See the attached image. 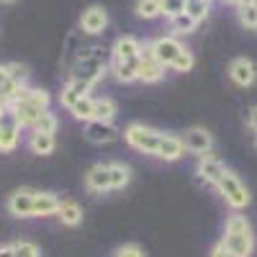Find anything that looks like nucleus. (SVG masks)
Masks as SVG:
<instances>
[{"label":"nucleus","instance_id":"obj_17","mask_svg":"<svg viewBox=\"0 0 257 257\" xmlns=\"http://www.w3.org/2000/svg\"><path fill=\"white\" fill-rule=\"evenodd\" d=\"M93 90L88 88V85H82L80 80H75V77H70L67 82L62 85V90H59V105L62 108H72V105L80 100V98H85V95H90Z\"/></svg>","mask_w":257,"mask_h":257},{"label":"nucleus","instance_id":"obj_38","mask_svg":"<svg viewBox=\"0 0 257 257\" xmlns=\"http://www.w3.org/2000/svg\"><path fill=\"white\" fill-rule=\"evenodd\" d=\"M8 75H6V64H0V82H3Z\"/></svg>","mask_w":257,"mask_h":257},{"label":"nucleus","instance_id":"obj_16","mask_svg":"<svg viewBox=\"0 0 257 257\" xmlns=\"http://www.w3.org/2000/svg\"><path fill=\"white\" fill-rule=\"evenodd\" d=\"M26 147L36 157H49L57 149V137L54 134H41V132H36V128H31L29 137H26Z\"/></svg>","mask_w":257,"mask_h":257},{"label":"nucleus","instance_id":"obj_12","mask_svg":"<svg viewBox=\"0 0 257 257\" xmlns=\"http://www.w3.org/2000/svg\"><path fill=\"white\" fill-rule=\"evenodd\" d=\"M229 80L239 88H252L257 82V64L249 57H237L229 62Z\"/></svg>","mask_w":257,"mask_h":257},{"label":"nucleus","instance_id":"obj_6","mask_svg":"<svg viewBox=\"0 0 257 257\" xmlns=\"http://www.w3.org/2000/svg\"><path fill=\"white\" fill-rule=\"evenodd\" d=\"M183 139V147H185V152L190 155H196V157H203V155H213V134L208 132L206 126H190L185 128V132L180 134Z\"/></svg>","mask_w":257,"mask_h":257},{"label":"nucleus","instance_id":"obj_22","mask_svg":"<svg viewBox=\"0 0 257 257\" xmlns=\"http://www.w3.org/2000/svg\"><path fill=\"white\" fill-rule=\"evenodd\" d=\"M118 105L113 98H95L93 105V121H116Z\"/></svg>","mask_w":257,"mask_h":257},{"label":"nucleus","instance_id":"obj_18","mask_svg":"<svg viewBox=\"0 0 257 257\" xmlns=\"http://www.w3.org/2000/svg\"><path fill=\"white\" fill-rule=\"evenodd\" d=\"M62 198L52 190H36V203H34V219H49L57 216Z\"/></svg>","mask_w":257,"mask_h":257},{"label":"nucleus","instance_id":"obj_14","mask_svg":"<svg viewBox=\"0 0 257 257\" xmlns=\"http://www.w3.org/2000/svg\"><path fill=\"white\" fill-rule=\"evenodd\" d=\"M224 170H226V165H224L216 155H203V157H198V162H196V175H198V180L206 183L208 188H213V185L219 183V178L224 175Z\"/></svg>","mask_w":257,"mask_h":257},{"label":"nucleus","instance_id":"obj_11","mask_svg":"<svg viewBox=\"0 0 257 257\" xmlns=\"http://www.w3.org/2000/svg\"><path fill=\"white\" fill-rule=\"evenodd\" d=\"M149 44H152V52H155L157 62L162 64V67H167V70H170V64L178 59V54L185 49L183 41L178 36H170V34L167 36H157L155 41H149Z\"/></svg>","mask_w":257,"mask_h":257},{"label":"nucleus","instance_id":"obj_24","mask_svg":"<svg viewBox=\"0 0 257 257\" xmlns=\"http://www.w3.org/2000/svg\"><path fill=\"white\" fill-rule=\"evenodd\" d=\"M93 105H95V98H93V95H85V98H80L72 108H70V116H72L75 121L88 123V121H93Z\"/></svg>","mask_w":257,"mask_h":257},{"label":"nucleus","instance_id":"obj_8","mask_svg":"<svg viewBox=\"0 0 257 257\" xmlns=\"http://www.w3.org/2000/svg\"><path fill=\"white\" fill-rule=\"evenodd\" d=\"M165 70L167 67H162V64L157 62V57L152 52V44H149V41L142 44V52H139V82L155 85L165 77Z\"/></svg>","mask_w":257,"mask_h":257},{"label":"nucleus","instance_id":"obj_4","mask_svg":"<svg viewBox=\"0 0 257 257\" xmlns=\"http://www.w3.org/2000/svg\"><path fill=\"white\" fill-rule=\"evenodd\" d=\"M123 142L134 149V152L149 155V157H157L160 149L165 144L167 132H160L155 126H147V123H128L123 132H121Z\"/></svg>","mask_w":257,"mask_h":257},{"label":"nucleus","instance_id":"obj_35","mask_svg":"<svg viewBox=\"0 0 257 257\" xmlns=\"http://www.w3.org/2000/svg\"><path fill=\"white\" fill-rule=\"evenodd\" d=\"M247 126H249V132L257 137V105H252V108L247 111Z\"/></svg>","mask_w":257,"mask_h":257},{"label":"nucleus","instance_id":"obj_23","mask_svg":"<svg viewBox=\"0 0 257 257\" xmlns=\"http://www.w3.org/2000/svg\"><path fill=\"white\" fill-rule=\"evenodd\" d=\"M167 24H170V31H173L170 36H188V34H193V31L198 29V24H196V21H193L188 13H180V16H175V18H170Z\"/></svg>","mask_w":257,"mask_h":257},{"label":"nucleus","instance_id":"obj_30","mask_svg":"<svg viewBox=\"0 0 257 257\" xmlns=\"http://www.w3.org/2000/svg\"><path fill=\"white\" fill-rule=\"evenodd\" d=\"M160 13L165 21L185 13V0H160Z\"/></svg>","mask_w":257,"mask_h":257},{"label":"nucleus","instance_id":"obj_33","mask_svg":"<svg viewBox=\"0 0 257 257\" xmlns=\"http://www.w3.org/2000/svg\"><path fill=\"white\" fill-rule=\"evenodd\" d=\"M113 257H144V249L139 244H134V242H128V244H121L113 252Z\"/></svg>","mask_w":257,"mask_h":257},{"label":"nucleus","instance_id":"obj_40","mask_svg":"<svg viewBox=\"0 0 257 257\" xmlns=\"http://www.w3.org/2000/svg\"><path fill=\"white\" fill-rule=\"evenodd\" d=\"M0 3H16V0H0Z\"/></svg>","mask_w":257,"mask_h":257},{"label":"nucleus","instance_id":"obj_39","mask_svg":"<svg viewBox=\"0 0 257 257\" xmlns=\"http://www.w3.org/2000/svg\"><path fill=\"white\" fill-rule=\"evenodd\" d=\"M8 111V105H0V121H3V113Z\"/></svg>","mask_w":257,"mask_h":257},{"label":"nucleus","instance_id":"obj_2","mask_svg":"<svg viewBox=\"0 0 257 257\" xmlns=\"http://www.w3.org/2000/svg\"><path fill=\"white\" fill-rule=\"evenodd\" d=\"M221 244L229 252H234L237 257H252V252H254V229H252L249 219L242 211H231V216H226Z\"/></svg>","mask_w":257,"mask_h":257},{"label":"nucleus","instance_id":"obj_28","mask_svg":"<svg viewBox=\"0 0 257 257\" xmlns=\"http://www.w3.org/2000/svg\"><path fill=\"white\" fill-rule=\"evenodd\" d=\"M6 75H8V80H13L16 85H29V67H26V64H21V62L6 64Z\"/></svg>","mask_w":257,"mask_h":257},{"label":"nucleus","instance_id":"obj_32","mask_svg":"<svg viewBox=\"0 0 257 257\" xmlns=\"http://www.w3.org/2000/svg\"><path fill=\"white\" fill-rule=\"evenodd\" d=\"M13 247H16V257H41L39 244H34L29 239H18V242H13Z\"/></svg>","mask_w":257,"mask_h":257},{"label":"nucleus","instance_id":"obj_25","mask_svg":"<svg viewBox=\"0 0 257 257\" xmlns=\"http://www.w3.org/2000/svg\"><path fill=\"white\" fill-rule=\"evenodd\" d=\"M185 13L196 21V24H203L211 13V0H188L185 3Z\"/></svg>","mask_w":257,"mask_h":257},{"label":"nucleus","instance_id":"obj_15","mask_svg":"<svg viewBox=\"0 0 257 257\" xmlns=\"http://www.w3.org/2000/svg\"><path fill=\"white\" fill-rule=\"evenodd\" d=\"M108 72H113V77L123 85L128 82H139V57L137 59H108Z\"/></svg>","mask_w":257,"mask_h":257},{"label":"nucleus","instance_id":"obj_36","mask_svg":"<svg viewBox=\"0 0 257 257\" xmlns=\"http://www.w3.org/2000/svg\"><path fill=\"white\" fill-rule=\"evenodd\" d=\"M0 257H16L13 242H3V244H0Z\"/></svg>","mask_w":257,"mask_h":257},{"label":"nucleus","instance_id":"obj_13","mask_svg":"<svg viewBox=\"0 0 257 257\" xmlns=\"http://www.w3.org/2000/svg\"><path fill=\"white\" fill-rule=\"evenodd\" d=\"M80 29L88 36H100L105 29H108V11L103 6H88L80 16Z\"/></svg>","mask_w":257,"mask_h":257},{"label":"nucleus","instance_id":"obj_10","mask_svg":"<svg viewBox=\"0 0 257 257\" xmlns=\"http://www.w3.org/2000/svg\"><path fill=\"white\" fill-rule=\"evenodd\" d=\"M21 132H24V128H21V123L16 121L13 111L8 108L3 113V121H0V155L16 152L18 144H21Z\"/></svg>","mask_w":257,"mask_h":257},{"label":"nucleus","instance_id":"obj_21","mask_svg":"<svg viewBox=\"0 0 257 257\" xmlns=\"http://www.w3.org/2000/svg\"><path fill=\"white\" fill-rule=\"evenodd\" d=\"M183 157H185L183 139H180L178 134H167V137H165V144H162V149H160V155H157V160H162V162H178V160H183Z\"/></svg>","mask_w":257,"mask_h":257},{"label":"nucleus","instance_id":"obj_7","mask_svg":"<svg viewBox=\"0 0 257 257\" xmlns=\"http://www.w3.org/2000/svg\"><path fill=\"white\" fill-rule=\"evenodd\" d=\"M34 203H36V188H18L8 193L6 211L16 219H34Z\"/></svg>","mask_w":257,"mask_h":257},{"label":"nucleus","instance_id":"obj_37","mask_svg":"<svg viewBox=\"0 0 257 257\" xmlns=\"http://www.w3.org/2000/svg\"><path fill=\"white\" fill-rule=\"evenodd\" d=\"M252 3H257V0H234V6H252Z\"/></svg>","mask_w":257,"mask_h":257},{"label":"nucleus","instance_id":"obj_34","mask_svg":"<svg viewBox=\"0 0 257 257\" xmlns=\"http://www.w3.org/2000/svg\"><path fill=\"white\" fill-rule=\"evenodd\" d=\"M208 257H237V254H234V252H229L221 242H216V244H213L211 247V252H208Z\"/></svg>","mask_w":257,"mask_h":257},{"label":"nucleus","instance_id":"obj_20","mask_svg":"<svg viewBox=\"0 0 257 257\" xmlns=\"http://www.w3.org/2000/svg\"><path fill=\"white\" fill-rule=\"evenodd\" d=\"M82 216H85V211L77 201H62L59 208H57V219L62 226H80L82 224Z\"/></svg>","mask_w":257,"mask_h":257},{"label":"nucleus","instance_id":"obj_5","mask_svg":"<svg viewBox=\"0 0 257 257\" xmlns=\"http://www.w3.org/2000/svg\"><path fill=\"white\" fill-rule=\"evenodd\" d=\"M213 190L221 196V201L231 208V211H244L252 203V193L249 188L242 183V178L234 173V170H224V175L219 178V183L213 185Z\"/></svg>","mask_w":257,"mask_h":257},{"label":"nucleus","instance_id":"obj_19","mask_svg":"<svg viewBox=\"0 0 257 257\" xmlns=\"http://www.w3.org/2000/svg\"><path fill=\"white\" fill-rule=\"evenodd\" d=\"M139 52H142V41L132 34L118 36L111 47V57H116V59H137Z\"/></svg>","mask_w":257,"mask_h":257},{"label":"nucleus","instance_id":"obj_9","mask_svg":"<svg viewBox=\"0 0 257 257\" xmlns=\"http://www.w3.org/2000/svg\"><path fill=\"white\" fill-rule=\"evenodd\" d=\"M85 139H88L90 144H113L121 139V128L113 123V121H88L82 128Z\"/></svg>","mask_w":257,"mask_h":257},{"label":"nucleus","instance_id":"obj_3","mask_svg":"<svg viewBox=\"0 0 257 257\" xmlns=\"http://www.w3.org/2000/svg\"><path fill=\"white\" fill-rule=\"evenodd\" d=\"M105 72H108V57H105V49L103 47H88V49H82V54L72 64L70 77L80 80L82 85H88V88L93 90L103 80Z\"/></svg>","mask_w":257,"mask_h":257},{"label":"nucleus","instance_id":"obj_29","mask_svg":"<svg viewBox=\"0 0 257 257\" xmlns=\"http://www.w3.org/2000/svg\"><path fill=\"white\" fill-rule=\"evenodd\" d=\"M193 67H196V54H193L190 49H183L178 54V59L170 64V70H173V72H190Z\"/></svg>","mask_w":257,"mask_h":257},{"label":"nucleus","instance_id":"obj_31","mask_svg":"<svg viewBox=\"0 0 257 257\" xmlns=\"http://www.w3.org/2000/svg\"><path fill=\"white\" fill-rule=\"evenodd\" d=\"M36 132H41V134H57V128H59V118H57V113L49 108L44 116L39 118V123L34 126Z\"/></svg>","mask_w":257,"mask_h":257},{"label":"nucleus","instance_id":"obj_27","mask_svg":"<svg viewBox=\"0 0 257 257\" xmlns=\"http://www.w3.org/2000/svg\"><path fill=\"white\" fill-rule=\"evenodd\" d=\"M134 13H137L139 18H144V21L162 18V13H160V0H137Z\"/></svg>","mask_w":257,"mask_h":257},{"label":"nucleus","instance_id":"obj_42","mask_svg":"<svg viewBox=\"0 0 257 257\" xmlns=\"http://www.w3.org/2000/svg\"><path fill=\"white\" fill-rule=\"evenodd\" d=\"M185 3H188V0H185Z\"/></svg>","mask_w":257,"mask_h":257},{"label":"nucleus","instance_id":"obj_26","mask_svg":"<svg viewBox=\"0 0 257 257\" xmlns=\"http://www.w3.org/2000/svg\"><path fill=\"white\" fill-rule=\"evenodd\" d=\"M237 21L247 31H257V3L252 6H237Z\"/></svg>","mask_w":257,"mask_h":257},{"label":"nucleus","instance_id":"obj_1","mask_svg":"<svg viewBox=\"0 0 257 257\" xmlns=\"http://www.w3.org/2000/svg\"><path fill=\"white\" fill-rule=\"evenodd\" d=\"M134 178V170L126 162H95L88 173H85V188L90 193H113V190H123Z\"/></svg>","mask_w":257,"mask_h":257},{"label":"nucleus","instance_id":"obj_41","mask_svg":"<svg viewBox=\"0 0 257 257\" xmlns=\"http://www.w3.org/2000/svg\"><path fill=\"white\" fill-rule=\"evenodd\" d=\"M221 3H234V0H221Z\"/></svg>","mask_w":257,"mask_h":257}]
</instances>
